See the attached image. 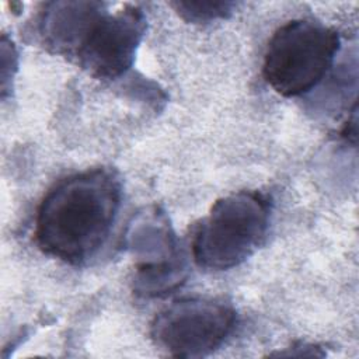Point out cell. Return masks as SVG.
<instances>
[{"mask_svg": "<svg viewBox=\"0 0 359 359\" xmlns=\"http://www.w3.org/2000/svg\"><path fill=\"white\" fill-rule=\"evenodd\" d=\"M121 199V181L108 168L60 180L36 209L34 238L38 248L66 264H84L107 241Z\"/></svg>", "mask_w": 359, "mask_h": 359, "instance_id": "1", "label": "cell"}, {"mask_svg": "<svg viewBox=\"0 0 359 359\" xmlns=\"http://www.w3.org/2000/svg\"><path fill=\"white\" fill-rule=\"evenodd\" d=\"M271 202L258 191H238L217 199L192 238L195 264L206 271H227L248 259L269 227Z\"/></svg>", "mask_w": 359, "mask_h": 359, "instance_id": "2", "label": "cell"}, {"mask_svg": "<svg viewBox=\"0 0 359 359\" xmlns=\"http://www.w3.org/2000/svg\"><path fill=\"white\" fill-rule=\"evenodd\" d=\"M339 46L334 28L310 20L287 21L268 42L262 76L283 97L303 95L324 79Z\"/></svg>", "mask_w": 359, "mask_h": 359, "instance_id": "3", "label": "cell"}, {"mask_svg": "<svg viewBox=\"0 0 359 359\" xmlns=\"http://www.w3.org/2000/svg\"><path fill=\"white\" fill-rule=\"evenodd\" d=\"M236 325L234 309L216 299L187 297L161 310L150 325L154 344L175 358H202L223 345Z\"/></svg>", "mask_w": 359, "mask_h": 359, "instance_id": "4", "label": "cell"}, {"mask_svg": "<svg viewBox=\"0 0 359 359\" xmlns=\"http://www.w3.org/2000/svg\"><path fill=\"white\" fill-rule=\"evenodd\" d=\"M144 29L146 18L139 7L125 4L112 13L105 4L72 60L97 79H116L133 65Z\"/></svg>", "mask_w": 359, "mask_h": 359, "instance_id": "5", "label": "cell"}, {"mask_svg": "<svg viewBox=\"0 0 359 359\" xmlns=\"http://www.w3.org/2000/svg\"><path fill=\"white\" fill-rule=\"evenodd\" d=\"M101 1H53L43 4L38 31L43 46L72 60L88 27L101 11Z\"/></svg>", "mask_w": 359, "mask_h": 359, "instance_id": "6", "label": "cell"}, {"mask_svg": "<svg viewBox=\"0 0 359 359\" xmlns=\"http://www.w3.org/2000/svg\"><path fill=\"white\" fill-rule=\"evenodd\" d=\"M171 7L188 22L202 24L217 18H224L233 13L236 3L233 1H175Z\"/></svg>", "mask_w": 359, "mask_h": 359, "instance_id": "7", "label": "cell"}]
</instances>
